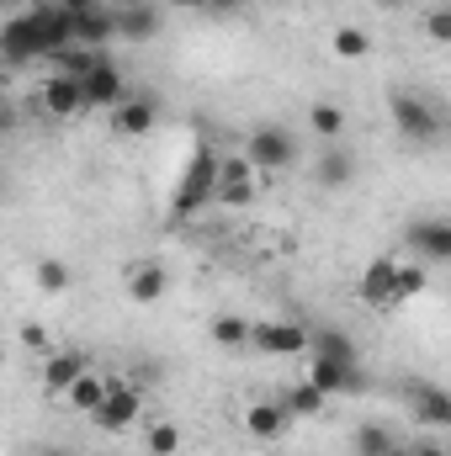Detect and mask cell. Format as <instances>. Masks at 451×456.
Wrapping results in <instances>:
<instances>
[{"label": "cell", "instance_id": "obj_34", "mask_svg": "<svg viewBox=\"0 0 451 456\" xmlns=\"http://www.w3.org/2000/svg\"><path fill=\"white\" fill-rule=\"evenodd\" d=\"M21 345H27V350H48V330H43V324H27V330H21Z\"/></svg>", "mask_w": 451, "mask_h": 456}, {"label": "cell", "instance_id": "obj_13", "mask_svg": "<svg viewBox=\"0 0 451 456\" xmlns=\"http://www.w3.org/2000/svg\"><path fill=\"white\" fill-rule=\"evenodd\" d=\"M37 107L48 117H75L86 112V96H80V80L75 75H48L43 91H37Z\"/></svg>", "mask_w": 451, "mask_h": 456}, {"label": "cell", "instance_id": "obj_9", "mask_svg": "<svg viewBox=\"0 0 451 456\" xmlns=\"http://www.w3.org/2000/svg\"><path fill=\"white\" fill-rule=\"evenodd\" d=\"M250 350L260 355H308V330L303 324H250Z\"/></svg>", "mask_w": 451, "mask_h": 456}, {"label": "cell", "instance_id": "obj_33", "mask_svg": "<svg viewBox=\"0 0 451 456\" xmlns=\"http://www.w3.org/2000/svg\"><path fill=\"white\" fill-rule=\"evenodd\" d=\"M16 122H21L16 102H5V96H0V138H5V133H16Z\"/></svg>", "mask_w": 451, "mask_h": 456}, {"label": "cell", "instance_id": "obj_3", "mask_svg": "<svg viewBox=\"0 0 451 456\" xmlns=\"http://www.w3.org/2000/svg\"><path fill=\"white\" fill-rule=\"evenodd\" d=\"M388 117H393L398 138H409V143H436V138H441V112H436V102H425V96H414V91H393Z\"/></svg>", "mask_w": 451, "mask_h": 456}, {"label": "cell", "instance_id": "obj_12", "mask_svg": "<svg viewBox=\"0 0 451 456\" xmlns=\"http://www.w3.org/2000/svg\"><path fill=\"white\" fill-rule=\"evenodd\" d=\"M409 249H414L425 265H447L451 260V224L447 218H420V224H409Z\"/></svg>", "mask_w": 451, "mask_h": 456}, {"label": "cell", "instance_id": "obj_17", "mask_svg": "<svg viewBox=\"0 0 451 456\" xmlns=\"http://www.w3.org/2000/svg\"><path fill=\"white\" fill-rule=\"evenodd\" d=\"M314 181H319L324 191H345V186L356 181V154L340 149V143H324V154H319V165H314Z\"/></svg>", "mask_w": 451, "mask_h": 456}, {"label": "cell", "instance_id": "obj_21", "mask_svg": "<svg viewBox=\"0 0 451 456\" xmlns=\"http://www.w3.org/2000/svg\"><path fill=\"white\" fill-rule=\"evenodd\" d=\"M308 355H324V361L350 366V361H361V345L350 340L345 330H308Z\"/></svg>", "mask_w": 451, "mask_h": 456}, {"label": "cell", "instance_id": "obj_40", "mask_svg": "<svg viewBox=\"0 0 451 456\" xmlns=\"http://www.w3.org/2000/svg\"><path fill=\"white\" fill-rule=\"evenodd\" d=\"M377 5H382V11H398V5H409V0H377Z\"/></svg>", "mask_w": 451, "mask_h": 456}, {"label": "cell", "instance_id": "obj_24", "mask_svg": "<svg viewBox=\"0 0 451 456\" xmlns=\"http://www.w3.org/2000/svg\"><path fill=\"white\" fill-rule=\"evenodd\" d=\"M425 265H409V260H398L393 265V287H388V308H398V303H409V297H420L425 292Z\"/></svg>", "mask_w": 451, "mask_h": 456}, {"label": "cell", "instance_id": "obj_35", "mask_svg": "<svg viewBox=\"0 0 451 456\" xmlns=\"http://www.w3.org/2000/svg\"><path fill=\"white\" fill-rule=\"evenodd\" d=\"M234 11H244V0H208L202 16H234Z\"/></svg>", "mask_w": 451, "mask_h": 456}, {"label": "cell", "instance_id": "obj_42", "mask_svg": "<svg viewBox=\"0 0 451 456\" xmlns=\"http://www.w3.org/2000/svg\"><path fill=\"white\" fill-rule=\"evenodd\" d=\"M0 96H5V75H0Z\"/></svg>", "mask_w": 451, "mask_h": 456}, {"label": "cell", "instance_id": "obj_20", "mask_svg": "<svg viewBox=\"0 0 451 456\" xmlns=\"http://www.w3.org/2000/svg\"><path fill=\"white\" fill-rule=\"evenodd\" d=\"M59 398H64V403H70L75 414H86V419H91V414H96V403L107 398V377H96V371L86 366V371H80V377H75V382H70V387L59 393Z\"/></svg>", "mask_w": 451, "mask_h": 456}, {"label": "cell", "instance_id": "obj_28", "mask_svg": "<svg viewBox=\"0 0 451 456\" xmlns=\"http://www.w3.org/2000/svg\"><path fill=\"white\" fill-rule=\"evenodd\" d=\"M308 127H314L324 143H340V133H345V112H340V102H314V107H308Z\"/></svg>", "mask_w": 451, "mask_h": 456}, {"label": "cell", "instance_id": "obj_30", "mask_svg": "<svg viewBox=\"0 0 451 456\" xmlns=\"http://www.w3.org/2000/svg\"><path fill=\"white\" fill-rule=\"evenodd\" d=\"M393 446H398V436L388 425H361L356 430V456H388Z\"/></svg>", "mask_w": 451, "mask_h": 456}, {"label": "cell", "instance_id": "obj_38", "mask_svg": "<svg viewBox=\"0 0 451 456\" xmlns=\"http://www.w3.org/2000/svg\"><path fill=\"white\" fill-rule=\"evenodd\" d=\"M409 456H447V452H441V446H430V441H425V446H409Z\"/></svg>", "mask_w": 451, "mask_h": 456}, {"label": "cell", "instance_id": "obj_6", "mask_svg": "<svg viewBox=\"0 0 451 456\" xmlns=\"http://www.w3.org/2000/svg\"><path fill=\"white\" fill-rule=\"evenodd\" d=\"M80 96H86V112H112L117 102L127 96V80H122V69H117L107 53L80 75Z\"/></svg>", "mask_w": 451, "mask_h": 456}, {"label": "cell", "instance_id": "obj_19", "mask_svg": "<svg viewBox=\"0 0 451 456\" xmlns=\"http://www.w3.org/2000/svg\"><path fill=\"white\" fill-rule=\"evenodd\" d=\"M287 425H292V414H287L276 398H255V403L244 409V430H250L255 441H276Z\"/></svg>", "mask_w": 451, "mask_h": 456}, {"label": "cell", "instance_id": "obj_23", "mask_svg": "<svg viewBox=\"0 0 451 456\" xmlns=\"http://www.w3.org/2000/svg\"><path fill=\"white\" fill-rule=\"evenodd\" d=\"M393 265L398 260H372L366 265V276H361V303H372V308H388V287H393Z\"/></svg>", "mask_w": 451, "mask_h": 456}, {"label": "cell", "instance_id": "obj_29", "mask_svg": "<svg viewBox=\"0 0 451 456\" xmlns=\"http://www.w3.org/2000/svg\"><path fill=\"white\" fill-rule=\"evenodd\" d=\"M330 48H335V59H372V37L361 27H335Z\"/></svg>", "mask_w": 451, "mask_h": 456}, {"label": "cell", "instance_id": "obj_14", "mask_svg": "<svg viewBox=\"0 0 451 456\" xmlns=\"http://www.w3.org/2000/svg\"><path fill=\"white\" fill-rule=\"evenodd\" d=\"M86 366H91V355H86V350H48V355H43V393H53V398H59V393L86 371Z\"/></svg>", "mask_w": 451, "mask_h": 456}, {"label": "cell", "instance_id": "obj_4", "mask_svg": "<svg viewBox=\"0 0 451 456\" xmlns=\"http://www.w3.org/2000/svg\"><path fill=\"white\" fill-rule=\"evenodd\" d=\"M260 197V181H255V165L244 154H218V181H213V202L218 208H250Z\"/></svg>", "mask_w": 451, "mask_h": 456}, {"label": "cell", "instance_id": "obj_8", "mask_svg": "<svg viewBox=\"0 0 451 456\" xmlns=\"http://www.w3.org/2000/svg\"><path fill=\"white\" fill-rule=\"evenodd\" d=\"M154 122H160V96L154 91L122 96L112 107V133H122V138H144V133H154Z\"/></svg>", "mask_w": 451, "mask_h": 456}, {"label": "cell", "instance_id": "obj_44", "mask_svg": "<svg viewBox=\"0 0 451 456\" xmlns=\"http://www.w3.org/2000/svg\"><path fill=\"white\" fill-rule=\"evenodd\" d=\"M102 5H112V0H102Z\"/></svg>", "mask_w": 451, "mask_h": 456}, {"label": "cell", "instance_id": "obj_15", "mask_svg": "<svg viewBox=\"0 0 451 456\" xmlns=\"http://www.w3.org/2000/svg\"><path fill=\"white\" fill-rule=\"evenodd\" d=\"M70 32H75V43H80V48H107V43L117 37L112 5H91V11L70 16Z\"/></svg>", "mask_w": 451, "mask_h": 456}, {"label": "cell", "instance_id": "obj_36", "mask_svg": "<svg viewBox=\"0 0 451 456\" xmlns=\"http://www.w3.org/2000/svg\"><path fill=\"white\" fill-rule=\"evenodd\" d=\"M59 11H70V16H80V11H91V5H102V0H53Z\"/></svg>", "mask_w": 451, "mask_h": 456}, {"label": "cell", "instance_id": "obj_32", "mask_svg": "<svg viewBox=\"0 0 451 456\" xmlns=\"http://www.w3.org/2000/svg\"><path fill=\"white\" fill-rule=\"evenodd\" d=\"M425 32H430L436 43H447L451 37V5H430V11H425Z\"/></svg>", "mask_w": 451, "mask_h": 456}, {"label": "cell", "instance_id": "obj_27", "mask_svg": "<svg viewBox=\"0 0 451 456\" xmlns=\"http://www.w3.org/2000/svg\"><path fill=\"white\" fill-rule=\"evenodd\" d=\"M32 281H37V287H43L48 297H64V292L75 287V271H70L64 260H53V255H48V260H37V271H32Z\"/></svg>", "mask_w": 451, "mask_h": 456}, {"label": "cell", "instance_id": "obj_37", "mask_svg": "<svg viewBox=\"0 0 451 456\" xmlns=\"http://www.w3.org/2000/svg\"><path fill=\"white\" fill-rule=\"evenodd\" d=\"M170 5H176V11H197V16L208 11V0H170Z\"/></svg>", "mask_w": 451, "mask_h": 456}, {"label": "cell", "instance_id": "obj_43", "mask_svg": "<svg viewBox=\"0 0 451 456\" xmlns=\"http://www.w3.org/2000/svg\"><path fill=\"white\" fill-rule=\"evenodd\" d=\"M48 456H64V452H48Z\"/></svg>", "mask_w": 451, "mask_h": 456}, {"label": "cell", "instance_id": "obj_25", "mask_svg": "<svg viewBox=\"0 0 451 456\" xmlns=\"http://www.w3.org/2000/svg\"><path fill=\"white\" fill-rule=\"evenodd\" d=\"M208 335H213L218 350H234V355H239V350H250V319H244V314H218Z\"/></svg>", "mask_w": 451, "mask_h": 456}, {"label": "cell", "instance_id": "obj_41", "mask_svg": "<svg viewBox=\"0 0 451 456\" xmlns=\"http://www.w3.org/2000/svg\"><path fill=\"white\" fill-rule=\"evenodd\" d=\"M388 456H409V446H404V441H398V446H393V452H388Z\"/></svg>", "mask_w": 451, "mask_h": 456}, {"label": "cell", "instance_id": "obj_2", "mask_svg": "<svg viewBox=\"0 0 451 456\" xmlns=\"http://www.w3.org/2000/svg\"><path fill=\"white\" fill-rule=\"evenodd\" d=\"M244 159H250L255 170H266V175H282V170L298 165V138H292L282 122H260V127L244 138Z\"/></svg>", "mask_w": 451, "mask_h": 456}, {"label": "cell", "instance_id": "obj_22", "mask_svg": "<svg viewBox=\"0 0 451 456\" xmlns=\"http://www.w3.org/2000/svg\"><path fill=\"white\" fill-rule=\"evenodd\" d=\"M276 403H282V409H287L292 419H314V414H324V403H330V398H324V393H319V387H314V382L303 377V382L282 387V393H276Z\"/></svg>", "mask_w": 451, "mask_h": 456}, {"label": "cell", "instance_id": "obj_26", "mask_svg": "<svg viewBox=\"0 0 451 456\" xmlns=\"http://www.w3.org/2000/svg\"><path fill=\"white\" fill-rule=\"evenodd\" d=\"M356 366V361H350ZM350 366H340V361H324V355H308V382L324 393V398H340L345 393V371Z\"/></svg>", "mask_w": 451, "mask_h": 456}, {"label": "cell", "instance_id": "obj_16", "mask_svg": "<svg viewBox=\"0 0 451 456\" xmlns=\"http://www.w3.org/2000/svg\"><path fill=\"white\" fill-rule=\"evenodd\" d=\"M409 409L430 430H447L451 425V398H447V387H436V382H409Z\"/></svg>", "mask_w": 451, "mask_h": 456}, {"label": "cell", "instance_id": "obj_10", "mask_svg": "<svg viewBox=\"0 0 451 456\" xmlns=\"http://www.w3.org/2000/svg\"><path fill=\"white\" fill-rule=\"evenodd\" d=\"M27 16H32V27H37V43H43V59H53V53H64V48L75 43V32H70V11H59L53 0H37V5H27Z\"/></svg>", "mask_w": 451, "mask_h": 456}, {"label": "cell", "instance_id": "obj_18", "mask_svg": "<svg viewBox=\"0 0 451 456\" xmlns=\"http://www.w3.org/2000/svg\"><path fill=\"white\" fill-rule=\"evenodd\" d=\"M165 287H170V276H165L160 260H133V265H127V297H133V303H160Z\"/></svg>", "mask_w": 451, "mask_h": 456}, {"label": "cell", "instance_id": "obj_39", "mask_svg": "<svg viewBox=\"0 0 451 456\" xmlns=\"http://www.w3.org/2000/svg\"><path fill=\"white\" fill-rule=\"evenodd\" d=\"M21 5H27V0H0V11H5V16H11V11H21Z\"/></svg>", "mask_w": 451, "mask_h": 456}, {"label": "cell", "instance_id": "obj_5", "mask_svg": "<svg viewBox=\"0 0 451 456\" xmlns=\"http://www.w3.org/2000/svg\"><path fill=\"white\" fill-rule=\"evenodd\" d=\"M37 59H43V43H37L32 16H27V11H11V16L0 21V64H5V69H27V64H37Z\"/></svg>", "mask_w": 451, "mask_h": 456}, {"label": "cell", "instance_id": "obj_7", "mask_svg": "<svg viewBox=\"0 0 451 456\" xmlns=\"http://www.w3.org/2000/svg\"><path fill=\"white\" fill-rule=\"evenodd\" d=\"M144 414V393L138 387H127V382H117V377H107V398L96 403V414H91V425L96 430H127L133 419Z\"/></svg>", "mask_w": 451, "mask_h": 456}, {"label": "cell", "instance_id": "obj_11", "mask_svg": "<svg viewBox=\"0 0 451 456\" xmlns=\"http://www.w3.org/2000/svg\"><path fill=\"white\" fill-rule=\"evenodd\" d=\"M112 21H117V37H122V43H149V37H160V27H165L160 5H149V0L112 5Z\"/></svg>", "mask_w": 451, "mask_h": 456}, {"label": "cell", "instance_id": "obj_1", "mask_svg": "<svg viewBox=\"0 0 451 456\" xmlns=\"http://www.w3.org/2000/svg\"><path fill=\"white\" fill-rule=\"evenodd\" d=\"M213 181H218V149L213 143H197L181 181H176V197H170V213L176 218H197L208 202H213Z\"/></svg>", "mask_w": 451, "mask_h": 456}, {"label": "cell", "instance_id": "obj_31", "mask_svg": "<svg viewBox=\"0 0 451 456\" xmlns=\"http://www.w3.org/2000/svg\"><path fill=\"white\" fill-rule=\"evenodd\" d=\"M144 446H149V456H176L181 452V430H176L170 419H160V425H149Z\"/></svg>", "mask_w": 451, "mask_h": 456}]
</instances>
